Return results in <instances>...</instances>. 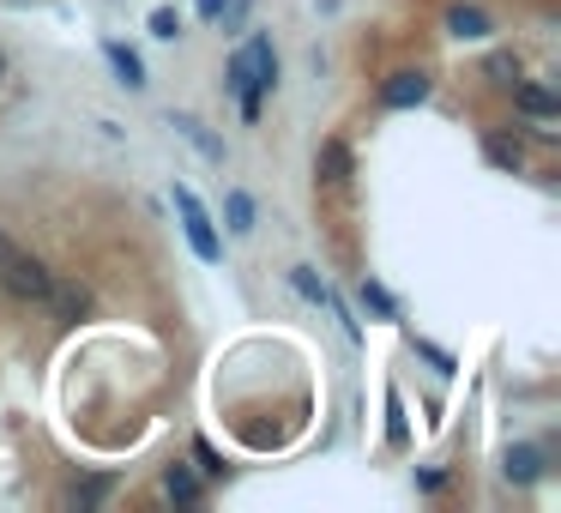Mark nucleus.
I'll return each instance as SVG.
<instances>
[{
	"mask_svg": "<svg viewBox=\"0 0 561 513\" xmlns=\"http://www.w3.org/2000/svg\"><path fill=\"white\" fill-rule=\"evenodd\" d=\"M230 97L242 103V115H260V97L278 85V49H272V37H254V42H242V49L230 54Z\"/></svg>",
	"mask_w": 561,
	"mask_h": 513,
	"instance_id": "nucleus-1",
	"label": "nucleus"
},
{
	"mask_svg": "<svg viewBox=\"0 0 561 513\" xmlns=\"http://www.w3.org/2000/svg\"><path fill=\"white\" fill-rule=\"evenodd\" d=\"M170 199H175V218H182V230H187V248H194L206 266H218V260H223V236H218V224H211V211L199 206V194L175 182Z\"/></svg>",
	"mask_w": 561,
	"mask_h": 513,
	"instance_id": "nucleus-2",
	"label": "nucleus"
},
{
	"mask_svg": "<svg viewBox=\"0 0 561 513\" xmlns=\"http://www.w3.org/2000/svg\"><path fill=\"white\" fill-rule=\"evenodd\" d=\"M0 290L13 296V303H49L54 290V272L42 260H31V254H7V266H0Z\"/></svg>",
	"mask_w": 561,
	"mask_h": 513,
	"instance_id": "nucleus-3",
	"label": "nucleus"
},
{
	"mask_svg": "<svg viewBox=\"0 0 561 513\" xmlns=\"http://www.w3.org/2000/svg\"><path fill=\"white\" fill-rule=\"evenodd\" d=\"M429 91H435V80L423 73V66H399V73L380 85V103L387 109H417V103H429Z\"/></svg>",
	"mask_w": 561,
	"mask_h": 513,
	"instance_id": "nucleus-4",
	"label": "nucleus"
},
{
	"mask_svg": "<svg viewBox=\"0 0 561 513\" xmlns=\"http://www.w3.org/2000/svg\"><path fill=\"white\" fill-rule=\"evenodd\" d=\"M314 182H320V187H344V182H351V145H344V139L320 145V158H314Z\"/></svg>",
	"mask_w": 561,
	"mask_h": 513,
	"instance_id": "nucleus-5",
	"label": "nucleus"
},
{
	"mask_svg": "<svg viewBox=\"0 0 561 513\" xmlns=\"http://www.w3.org/2000/svg\"><path fill=\"white\" fill-rule=\"evenodd\" d=\"M49 308H54V320H61V327H78V315L92 308V296H85V284H54L49 290Z\"/></svg>",
	"mask_w": 561,
	"mask_h": 513,
	"instance_id": "nucleus-6",
	"label": "nucleus"
},
{
	"mask_svg": "<svg viewBox=\"0 0 561 513\" xmlns=\"http://www.w3.org/2000/svg\"><path fill=\"white\" fill-rule=\"evenodd\" d=\"M513 97H520V109H525L532 121H556V115H561L556 91H544V85H513Z\"/></svg>",
	"mask_w": 561,
	"mask_h": 513,
	"instance_id": "nucleus-7",
	"label": "nucleus"
},
{
	"mask_svg": "<svg viewBox=\"0 0 561 513\" xmlns=\"http://www.w3.org/2000/svg\"><path fill=\"white\" fill-rule=\"evenodd\" d=\"M484 158L496 163V170H513V175L525 170V151H520V139H501V133H489V139H484Z\"/></svg>",
	"mask_w": 561,
	"mask_h": 513,
	"instance_id": "nucleus-8",
	"label": "nucleus"
},
{
	"mask_svg": "<svg viewBox=\"0 0 561 513\" xmlns=\"http://www.w3.org/2000/svg\"><path fill=\"white\" fill-rule=\"evenodd\" d=\"M103 54H109V66L121 73V85H127V91H139V85H145V66H139V54H133V49H121V42H103Z\"/></svg>",
	"mask_w": 561,
	"mask_h": 513,
	"instance_id": "nucleus-9",
	"label": "nucleus"
},
{
	"mask_svg": "<svg viewBox=\"0 0 561 513\" xmlns=\"http://www.w3.org/2000/svg\"><path fill=\"white\" fill-rule=\"evenodd\" d=\"M508 477L513 484H537V477H544V453L537 448H508Z\"/></svg>",
	"mask_w": 561,
	"mask_h": 513,
	"instance_id": "nucleus-10",
	"label": "nucleus"
},
{
	"mask_svg": "<svg viewBox=\"0 0 561 513\" xmlns=\"http://www.w3.org/2000/svg\"><path fill=\"white\" fill-rule=\"evenodd\" d=\"M447 30H453L459 42H471V37H489V19L477 13V7H453V13H447Z\"/></svg>",
	"mask_w": 561,
	"mask_h": 513,
	"instance_id": "nucleus-11",
	"label": "nucleus"
},
{
	"mask_svg": "<svg viewBox=\"0 0 561 513\" xmlns=\"http://www.w3.org/2000/svg\"><path fill=\"white\" fill-rule=\"evenodd\" d=\"M223 218H230V236H254V199L242 194V187L223 199Z\"/></svg>",
	"mask_w": 561,
	"mask_h": 513,
	"instance_id": "nucleus-12",
	"label": "nucleus"
},
{
	"mask_svg": "<svg viewBox=\"0 0 561 513\" xmlns=\"http://www.w3.org/2000/svg\"><path fill=\"white\" fill-rule=\"evenodd\" d=\"M484 80H489V85H520V54H513V49H496V54L484 61Z\"/></svg>",
	"mask_w": 561,
	"mask_h": 513,
	"instance_id": "nucleus-13",
	"label": "nucleus"
},
{
	"mask_svg": "<svg viewBox=\"0 0 561 513\" xmlns=\"http://www.w3.org/2000/svg\"><path fill=\"white\" fill-rule=\"evenodd\" d=\"M170 127H182V133H187V139H194V145H199V151H206V158H211V163H223V139H211V133H206V127H199V121H194V115H175V121H170Z\"/></svg>",
	"mask_w": 561,
	"mask_h": 513,
	"instance_id": "nucleus-14",
	"label": "nucleus"
},
{
	"mask_svg": "<svg viewBox=\"0 0 561 513\" xmlns=\"http://www.w3.org/2000/svg\"><path fill=\"white\" fill-rule=\"evenodd\" d=\"M163 496H170V501H199V477H194V472H182V465H175V472L163 477Z\"/></svg>",
	"mask_w": 561,
	"mask_h": 513,
	"instance_id": "nucleus-15",
	"label": "nucleus"
},
{
	"mask_svg": "<svg viewBox=\"0 0 561 513\" xmlns=\"http://www.w3.org/2000/svg\"><path fill=\"white\" fill-rule=\"evenodd\" d=\"M290 284H296V290H302V296H308V303H332V290H327V284H320V278H314V272H308V266H296V272H290Z\"/></svg>",
	"mask_w": 561,
	"mask_h": 513,
	"instance_id": "nucleus-16",
	"label": "nucleus"
},
{
	"mask_svg": "<svg viewBox=\"0 0 561 513\" xmlns=\"http://www.w3.org/2000/svg\"><path fill=\"white\" fill-rule=\"evenodd\" d=\"M151 37L175 42V37H182V13H175V7H157V13H151Z\"/></svg>",
	"mask_w": 561,
	"mask_h": 513,
	"instance_id": "nucleus-17",
	"label": "nucleus"
},
{
	"mask_svg": "<svg viewBox=\"0 0 561 513\" xmlns=\"http://www.w3.org/2000/svg\"><path fill=\"white\" fill-rule=\"evenodd\" d=\"M363 303H368V308H375V315H387V320H399V303H392V296H387V290H380V284H375V278H363Z\"/></svg>",
	"mask_w": 561,
	"mask_h": 513,
	"instance_id": "nucleus-18",
	"label": "nucleus"
},
{
	"mask_svg": "<svg viewBox=\"0 0 561 513\" xmlns=\"http://www.w3.org/2000/svg\"><path fill=\"white\" fill-rule=\"evenodd\" d=\"M103 489H109L103 477H92V484H78V489H73V508H92V501H103Z\"/></svg>",
	"mask_w": 561,
	"mask_h": 513,
	"instance_id": "nucleus-19",
	"label": "nucleus"
},
{
	"mask_svg": "<svg viewBox=\"0 0 561 513\" xmlns=\"http://www.w3.org/2000/svg\"><path fill=\"white\" fill-rule=\"evenodd\" d=\"M417 351L429 356V363H435V369H441V375H453V356H447V351H435V344H417Z\"/></svg>",
	"mask_w": 561,
	"mask_h": 513,
	"instance_id": "nucleus-20",
	"label": "nucleus"
},
{
	"mask_svg": "<svg viewBox=\"0 0 561 513\" xmlns=\"http://www.w3.org/2000/svg\"><path fill=\"white\" fill-rule=\"evenodd\" d=\"M194 7H199V19H223V13H230V0H194Z\"/></svg>",
	"mask_w": 561,
	"mask_h": 513,
	"instance_id": "nucleus-21",
	"label": "nucleus"
},
{
	"mask_svg": "<svg viewBox=\"0 0 561 513\" xmlns=\"http://www.w3.org/2000/svg\"><path fill=\"white\" fill-rule=\"evenodd\" d=\"M7 254H13V242H7V230H0V266H7Z\"/></svg>",
	"mask_w": 561,
	"mask_h": 513,
	"instance_id": "nucleus-22",
	"label": "nucleus"
},
{
	"mask_svg": "<svg viewBox=\"0 0 561 513\" xmlns=\"http://www.w3.org/2000/svg\"><path fill=\"white\" fill-rule=\"evenodd\" d=\"M0 80H7V54H0Z\"/></svg>",
	"mask_w": 561,
	"mask_h": 513,
	"instance_id": "nucleus-23",
	"label": "nucleus"
}]
</instances>
